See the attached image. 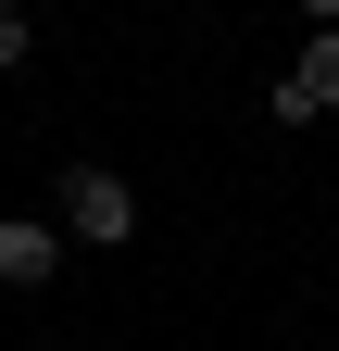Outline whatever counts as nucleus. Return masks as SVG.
I'll return each mask as SVG.
<instances>
[{"mask_svg": "<svg viewBox=\"0 0 339 351\" xmlns=\"http://www.w3.org/2000/svg\"><path fill=\"white\" fill-rule=\"evenodd\" d=\"M51 226L75 251H126V239H139V189H126L113 163H63L51 176Z\"/></svg>", "mask_w": 339, "mask_h": 351, "instance_id": "f257e3e1", "label": "nucleus"}, {"mask_svg": "<svg viewBox=\"0 0 339 351\" xmlns=\"http://www.w3.org/2000/svg\"><path fill=\"white\" fill-rule=\"evenodd\" d=\"M63 226H51V213H0V289H51L63 276Z\"/></svg>", "mask_w": 339, "mask_h": 351, "instance_id": "f03ea898", "label": "nucleus"}, {"mask_svg": "<svg viewBox=\"0 0 339 351\" xmlns=\"http://www.w3.org/2000/svg\"><path fill=\"white\" fill-rule=\"evenodd\" d=\"M314 113H339V25H314V51L277 75V125H314Z\"/></svg>", "mask_w": 339, "mask_h": 351, "instance_id": "7ed1b4c3", "label": "nucleus"}, {"mask_svg": "<svg viewBox=\"0 0 339 351\" xmlns=\"http://www.w3.org/2000/svg\"><path fill=\"white\" fill-rule=\"evenodd\" d=\"M25 51H38V25L13 13V0H0V75H25Z\"/></svg>", "mask_w": 339, "mask_h": 351, "instance_id": "20e7f679", "label": "nucleus"}, {"mask_svg": "<svg viewBox=\"0 0 339 351\" xmlns=\"http://www.w3.org/2000/svg\"><path fill=\"white\" fill-rule=\"evenodd\" d=\"M302 25H339V0H302Z\"/></svg>", "mask_w": 339, "mask_h": 351, "instance_id": "39448f33", "label": "nucleus"}]
</instances>
